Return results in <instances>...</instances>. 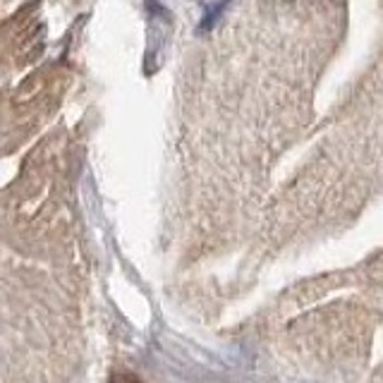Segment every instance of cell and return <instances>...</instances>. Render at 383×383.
Instances as JSON below:
<instances>
[{
  "mask_svg": "<svg viewBox=\"0 0 383 383\" xmlns=\"http://www.w3.org/2000/svg\"><path fill=\"white\" fill-rule=\"evenodd\" d=\"M223 10H225V3H216L213 5L211 10H208L206 14H203V19H201V29H211L213 24L218 22V17L223 14Z\"/></svg>",
  "mask_w": 383,
  "mask_h": 383,
  "instance_id": "6da1fadb",
  "label": "cell"
}]
</instances>
